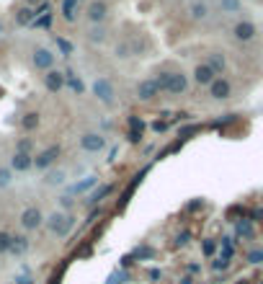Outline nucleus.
<instances>
[{
	"label": "nucleus",
	"instance_id": "obj_1",
	"mask_svg": "<svg viewBox=\"0 0 263 284\" xmlns=\"http://www.w3.org/2000/svg\"><path fill=\"white\" fill-rule=\"evenodd\" d=\"M91 91H93V96H96L101 104L114 106V101H116V91H114V83H111L108 78H96V80H93V86H91Z\"/></svg>",
	"mask_w": 263,
	"mask_h": 284
},
{
	"label": "nucleus",
	"instance_id": "obj_2",
	"mask_svg": "<svg viewBox=\"0 0 263 284\" xmlns=\"http://www.w3.org/2000/svg\"><path fill=\"white\" fill-rule=\"evenodd\" d=\"M72 225H75V217L72 215H65V212H52L49 217H47V227L54 233V235H67L70 230H72Z\"/></svg>",
	"mask_w": 263,
	"mask_h": 284
},
{
	"label": "nucleus",
	"instance_id": "obj_3",
	"mask_svg": "<svg viewBox=\"0 0 263 284\" xmlns=\"http://www.w3.org/2000/svg\"><path fill=\"white\" fill-rule=\"evenodd\" d=\"M31 62H34L36 70H42V72L54 70V55H52V49H47V47H36V49L31 52Z\"/></svg>",
	"mask_w": 263,
	"mask_h": 284
},
{
	"label": "nucleus",
	"instance_id": "obj_4",
	"mask_svg": "<svg viewBox=\"0 0 263 284\" xmlns=\"http://www.w3.org/2000/svg\"><path fill=\"white\" fill-rule=\"evenodd\" d=\"M57 158H60V145H49L47 150H42L39 155L34 158V168H39V171H49V168L57 163Z\"/></svg>",
	"mask_w": 263,
	"mask_h": 284
},
{
	"label": "nucleus",
	"instance_id": "obj_5",
	"mask_svg": "<svg viewBox=\"0 0 263 284\" xmlns=\"http://www.w3.org/2000/svg\"><path fill=\"white\" fill-rule=\"evenodd\" d=\"M44 225V215L39 207H28L21 212V227L23 230H36V227H42Z\"/></svg>",
	"mask_w": 263,
	"mask_h": 284
},
{
	"label": "nucleus",
	"instance_id": "obj_6",
	"mask_svg": "<svg viewBox=\"0 0 263 284\" xmlns=\"http://www.w3.org/2000/svg\"><path fill=\"white\" fill-rule=\"evenodd\" d=\"M103 147H106V137L101 132H85L80 137V150L85 152H101Z\"/></svg>",
	"mask_w": 263,
	"mask_h": 284
},
{
	"label": "nucleus",
	"instance_id": "obj_7",
	"mask_svg": "<svg viewBox=\"0 0 263 284\" xmlns=\"http://www.w3.org/2000/svg\"><path fill=\"white\" fill-rule=\"evenodd\" d=\"M255 34H258V29H255V23L253 21H238L235 26H232V36L238 39V42H253L255 39Z\"/></svg>",
	"mask_w": 263,
	"mask_h": 284
},
{
	"label": "nucleus",
	"instance_id": "obj_8",
	"mask_svg": "<svg viewBox=\"0 0 263 284\" xmlns=\"http://www.w3.org/2000/svg\"><path fill=\"white\" fill-rule=\"evenodd\" d=\"M209 96L214 98V101H224V98H230L232 96V86H230V80L227 78H217L214 83L209 86Z\"/></svg>",
	"mask_w": 263,
	"mask_h": 284
},
{
	"label": "nucleus",
	"instance_id": "obj_9",
	"mask_svg": "<svg viewBox=\"0 0 263 284\" xmlns=\"http://www.w3.org/2000/svg\"><path fill=\"white\" fill-rule=\"evenodd\" d=\"M217 78H219V75H217L207 62H201V65H196V67H194V83H196V86H207V88H209Z\"/></svg>",
	"mask_w": 263,
	"mask_h": 284
},
{
	"label": "nucleus",
	"instance_id": "obj_10",
	"mask_svg": "<svg viewBox=\"0 0 263 284\" xmlns=\"http://www.w3.org/2000/svg\"><path fill=\"white\" fill-rule=\"evenodd\" d=\"M158 83H155V78H147V80H139L137 83V98L139 101H153L158 96Z\"/></svg>",
	"mask_w": 263,
	"mask_h": 284
},
{
	"label": "nucleus",
	"instance_id": "obj_11",
	"mask_svg": "<svg viewBox=\"0 0 263 284\" xmlns=\"http://www.w3.org/2000/svg\"><path fill=\"white\" fill-rule=\"evenodd\" d=\"M31 168H34V155H31V152H18V150H16V155L11 158V171L26 173V171H31Z\"/></svg>",
	"mask_w": 263,
	"mask_h": 284
},
{
	"label": "nucleus",
	"instance_id": "obj_12",
	"mask_svg": "<svg viewBox=\"0 0 263 284\" xmlns=\"http://www.w3.org/2000/svg\"><path fill=\"white\" fill-rule=\"evenodd\" d=\"M44 88L49 93H60L65 88V70H49L44 75Z\"/></svg>",
	"mask_w": 263,
	"mask_h": 284
},
{
	"label": "nucleus",
	"instance_id": "obj_13",
	"mask_svg": "<svg viewBox=\"0 0 263 284\" xmlns=\"http://www.w3.org/2000/svg\"><path fill=\"white\" fill-rule=\"evenodd\" d=\"M65 86L75 93V96H85V83H83V78L75 72L72 67H67L65 70Z\"/></svg>",
	"mask_w": 263,
	"mask_h": 284
},
{
	"label": "nucleus",
	"instance_id": "obj_14",
	"mask_svg": "<svg viewBox=\"0 0 263 284\" xmlns=\"http://www.w3.org/2000/svg\"><path fill=\"white\" fill-rule=\"evenodd\" d=\"M186 91H189V78H186L183 72H173L170 75V86H168V96H183Z\"/></svg>",
	"mask_w": 263,
	"mask_h": 284
},
{
	"label": "nucleus",
	"instance_id": "obj_15",
	"mask_svg": "<svg viewBox=\"0 0 263 284\" xmlns=\"http://www.w3.org/2000/svg\"><path fill=\"white\" fill-rule=\"evenodd\" d=\"M106 16H108V8H106L103 0H93V3L88 6V18H91V23H103Z\"/></svg>",
	"mask_w": 263,
	"mask_h": 284
},
{
	"label": "nucleus",
	"instance_id": "obj_16",
	"mask_svg": "<svg viewBox=\"0 0 263 284\" xmlns=\"http://www.w3.org/2000/svg\"><path fill=\"white\" fill-rule=\"evenodd\" d=\"M111 191H114V186H111V184H101L96 191H91L88 194V199H85V207H96V204H101V201L111 194Z\"/></svg>",
	"mask_w": 263,
	"mask_h": 284
},
{
	"label": "nucleus",
	"instance_id": "obj_17",
	"mask_svg": "<svg viewBox=\"0 0 263 284\" xmlns=\"http://www.w3.org/2000/svg\"><path fill=\"white\" fill-rule=\"evenodd\" d=\"M189 13H191L194 21H207L209 18V6L204 3V0H196V3L189 6Z\"/></svg>",
	"mask_w": 263,
	"mask_h": 284
},
{
	"label": "nucleus",
	"instance_id": "obj_18",
	"mask_svg": "<svg viewBox=\"0 0 263 284\" xmlns=\"http://www.w3.org/2000/svg\"><path fill=\"white\" fill-rule=\"evenodd\" d=\"M96 184H98V176H96V173H91V176H85V178H83L80 184L70 186V191H72V194H85V191H91V189H93Z\"/></svg>",
	"mask_w": 263,
	"mask_h": 284
},
{
	"label": "nucleus",
	"instance_id": "obj_19",
	"mask_svg": "<svg viewBox=\"0 0 263 284\" xmlns=\"http://www.w3.org/2000/svg\"><path fill=\"white\" fill-rule=\"evenodd\" d=\"M28 248H31V243H28L26 235H13V246H11V253L13 256H23Z\"/></svg>",
	"mask_w": 263,
	"mask_h": 284
},
{
	"label": "nucleus",
	"instance_id": "obj_20",
	"mask_svg": "<svg viewBox=\"0 0 263 284\" xmlns=\"http://www.w3.org/2000/svg\"><path fill=\"white\" fill-rule=\"evenodd\" d=\"M54 47L60 49L62 57H72V55H75V44L70 42V39H65V36H57V34H54Z\"/></svg>",
	"mask_w": 263,
	"mask_h": 284
},
{
	"label": "nucleus",
	"instance_id": "obj_21",
	"mask_svg": "<svg viewBox=\"0 0 263 284\" xmlns=\"http://www.w3.org/2000/svg\"><path fill=\"white\" fill-rule=\"evenodd\" d=\"M207 65H209L217 75H222V72H224V67H227V60H224V55H222V52H212Z\"/></svg>",
	"mask_w": 263,
	"mask_h": 284
},
{
	"label": "nucleus",
	"instance_id": "obj_22",
	"mask_svg": "<svg viewBox=\"0 0 263 284\" xmlns=\"http://www.w3.org/2000/svg\"><path fill=\"white\" fill-rule=\"evenodd\" d=\"M78 3H80V0H62V18H65L67 23L75 21V13H78Z\"/></svg>",
	"mask_w": 263,
	"mask_h": 284
},
{
	"label": "nucleus",
	"instance_id": "obj_23",
	"mask_svg": "<svg viewBox=\"0 0 263 284\" xmlns=\"http://www.w3.org/2000/svg\"><path fill=\"white\" fill-rule=\"evenodd\" d=\"M39 121H42V116H39V111H28L23 119H21V127L26 130V132H34L36 127H39Z\"/></svg>",
	"mask_w": 263,
	"mask_h": 284
},
{
	"label": "nucleus",
	"instance_id": "obj_24",
	"mask_svg": "<svg viewBox=\"0 0 263 284\" xmlns=\"http://www.w3.org/2000/svg\"><path fill=\"white\" fill-rule=\"evenodd\" d=\"M36 18V13L28 8V6H23V8H18V13H16V23L18 26H31V21Z\"/></svg>",
	"mask_w": 263,
	"mask_h": 284
},
{
	"label": "nucleus",
	"instance_id": "obj_25",
	"mask_svg": "<svg viewBox=\"0 0 263 284\" xmlns=\"http://www.w3.org/2000/svg\"><path fill=\"white\" fill-rule=\"evenodd\" d=\"M88 39H91L93 44H103V42H106V29H103L101 23H93L91 31H88Z\"/></svg>",
	"mask_w": 263,
	"mask_h": 284
},
{
	"label": "nucleus",
	"instance_id": "obj_26",
	"mask_svg": "<svg viewBox=\"0 0 263 284\" xmlns=\"http://www.w3.org/2000/svg\"><path fill=\"white\" fill-rule=\"evenodd\" d=\"M44 181H47L49 186H62V184H65V171H49Z\"/></svg>",
	"mask_w": 263,
	"mask_h": 284
},
{
	"label": "nucleus",
	"instance_id": "obj_27",
	"mask_svg": "<svg viewBox=\"0 0 263 284\" xmlns=\"http://www.w3.org/2000/svg\"><path fill=\"white\" fill-rule=\"evenodd\" d=\"M235 253V246H232V238H222V259L230 261Z\"/></svg>",
	"mask_w": 263,
	"mask_h": 284
},
{
	"label": "nucleus",
	"instance_id": "obj_28",
	"mask_svg": "<svg viewBox=\"0 0 263 284\" xmlns=\"http://www.w3.org/2000/svg\"><path fill=\"white\" fill-rule=\"evenodd\" d=\"M222 13H238L240 11V0H219Z\"/></svg>",
	"mask_w": 263,
	"mask_h": 284
},
{
	"label": "nucleus",
	"instance_id": "obj_29",
	"mask_svg": "<svg viewBox=\"0 0 263 284\" xmlns=\"http://www.w3.org/2000/svg\"><path fill=\"white\" fill-rule=\"evenodd\" d=\"M170 75H173V72H158L155 83H158V91H160V93L168 91V86H170Z\"/></svg>",
	"mask_w": 263,
	"mask_h": 284
},
{
	"label": "nucleus",
	"instance_id": "obj_30",
	"mask_svg": "<svg viewBox=\"0 0 263 284\" xmlns=\"http://www.w3.org/2000/svg\"><path fill=\"white\" fill-rule=\"evenodd\" d=\"M31 26H34V29H49V26H52V13H44V16H36V18L31 21Z\"/></svg>",
	"mask_w": 263,
	"mask_h": 284
},
{
	"label": "nucleus",
	"instance_id": "obj_31",
	"mask_svg": "<svg viewBox=\"0 0 263 284\" xmlns=\"http://www.w3.org/2000/svg\"><path fill=\"white\" fill-rule=\"evenodd\" d=\"M11 246H13V235L0 230V253H11Z\"/></svg>",
	"mask_w": 263,
	"mask_h": 284
},
{
	"label": "nucleus",
	"instance_id": "obj_32",
	"mask_svg": "<svg viewBox=\"0 0 263 284\" xmlns=\"http://www.w3.org/2000/svg\"><path fill=\"white\" fill-rule=\"evenodd\" d=\"M11 181H13V171L11 168H0V189L11 186Z\"/></svg>",
	"mask_w": 263,
	"mask_h": 284
},
{
	"label": "nucleus",
	"instance_id": "obj_33",
	"mask_svg": "<svg viewBox=\"0 0 263 284\" xmlns=\"http://www.w3.org/2000/svg\"><path fill=\"white\" fill-rule=\"evenodd\" d=\"M238 235L240 238H253V225L250 222H240L238 225Z\"/></svg>",
	"mask_w": 263,
	"mask_h": 284
},
{
	"label": "nucleus",
	"instance_id": "obj_34",
	"mask_svg": "<svg viewBox=\"0 0 263 284\" xmlns=\"http://www.w3.org/2000/svg\"><path fill=\"white\" fill-rule=\"evenodd\" d=\"M127 127H129V130H144V121H142L139 116H129V119H127Z\"/></svg>",
	"mask_w": 263,
	"mask_h": 284
},
{
	"label": "nucleus",
	"instance_id": "obj_35",
	"mask_svg": "<svg viewBox=\"0 0 263 284\" xmlns=\"http://www.w3.org/2000/svg\"><path fill=\"white\" fill-rule=\"evenodd\" d=\"M127 137H129V142H132V145H139V142H142V130H129V132H127Z\"/></svg>",
	"mask_w": 263,
	"mask_h": 284
},
{
	"label": "nucleus",
	"instance_id": "obj_36",
	"mask_svg": "<svg viewBox=\"0 0 263 284\" xmlns=\"http://www.w3.org/2000/svg\"><path fill=\"white\" fill-rule=\"evenodd\" d=\"M201 251H204V256H212V253L217 251V243H214V240H204V246H201Z\"/></svg>",
	"mask_w": 263,
	"mask_h": 284
},
{
	"label": "nucleus",
	"instance_id": "obj_37",
	"mask_svg": "<svg viewBox=\"0 0 263 284\" xmlns=\"http://www.w3.org/2000/svg\"><path fill=\"white\" fill-rule=\"evenodd\" d=\"M168 127H170L168 121H160V119H158V121H153V130H155V132H165Z\"/></svg>",
	"mask_w": 263,
	"mask_h": 284
},
{
	"label": "nucleus",
	"instance_id": "obj_38",
	"mask_svg": "<svg viewBox=\"0 0 263 284\" xmlns=\"http://www.w3.org/2000/svg\"><path fill=\"white\" fill-rule=\"evenodd\" d=\"M18 152H31V140H21L18 142Z\"/></svg>",
	"mask_w": 263,
	"mask_h": 284
},
{
	"label": "nucleus",
	"instance_id": "obj_39",
	"mask_svg": "<svg viewBox=\"0 0 263 284\" xmlns=\"http://www.w3.org/2000/svg\"><path fill=\"white\" fill-rule=\"evenodd\" d=\"M227 266H230V261H224V259H219V261H214V264H212V269H214V271H219V269H227Z\"/></svg>",
	"mask_w": 263,
	"mask_h": 284
},
{
	"label": "nucleus",
	"instance_id": "obj_40",
	"mask_svg": "<svg viewBox=\"0 0 263 284\" xmlns=\"http://www.w3.org/2000/svg\"><path fill=\"white\" fill-rule=\"evenodd\" d=\"M150 279H153V281H158V279H163V274H160L158 269H150Z\"/></svg>",
	"mask_w": 263,
	"mask_h": 284
},
{
	"label": "nucleus",
	"instance_id": "obj_41",
	"mask_svg": "<svg viewBox=\"0 0 263 284\" xmlns=\"http://www.w3.org/2000/svg\"><path fill=\"white\" fill-rule=\"evenodd\" d=\"M70 204H72V196H62V207H65V210H67V207H70Z\"/></svg>",
	"mask_w": 263,
	"mask_h": 284
},
{
	"label": "nucleus",
	"instance_id": "obj_42",
	"mask_svg": "<svg viewBox=\"0 0 263 284\" xmlns=\"http://www.w3.org/2000/svg\"><path fill=\"white\" fill-rule=\"evenodd\" d=\"M260 259H263V253H250V261H253V264H258Z\"/></svg>",
	"mask_w": 263,
	"mask_h": 284
},
{
	"label": "nucleus",
	"instance_id": "obj_43",
	"mask_svg": "<svg viewBox=\"0 0 263 284\" xmlns=\"http://www.w3.org/2000/svg\"><path fill=\"white\" fill-rule=\"evenodd\" d=\"M18 284H34V281H31L28 276H21V279H18Z\"/></svg>",
	"mask_w": 263,
	"mask_h": 284
},
{
	"label": "nucleus",
	"instance_id": "obj_44",
	"mask_svg": "<svg viewBox=\"0 0 263 284\" xmlns=\"http://www.w3.org/2000/svg\"><path fill=\"white\" fill-rule=\"evenodd\" d=\"M181 284H194V279H191V276H183V279H181Z\"/></svg>",
	"mask_w": 263,
	"mask_h": 284
},
{
	"label": "nucleus",
	"instance_id": "obj_45",
	"mask_svg": "<svg viewBox=\"0 0 263 284\" xmlns=\"http://www.w3.org/2000/svg\"><path fill=\"white\" fill-rule=\"evenodd\" d=\"M0 34H3V23H0Z\"/></svg>",
	"mask_w": 263,
	"mask_h": 284
},
{
	"label": "nucleus",
	"instance_id": "obj_46",
	"mask_svg": "<svg viewBox=\"0 0 263 284\" xmlns=\"http://www.w3.org/2000/svg\"><path fill=\"white\" fill-rule=\"evenodd\" d=\"M28 3H36V0H28Z\"/></svg>",
	"mask_w": 263,
	"mask_h": 284
}]
</instances>
